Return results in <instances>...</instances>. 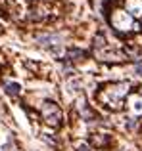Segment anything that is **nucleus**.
Wrapping results in <instances>:
<instances>
[{"label": "nucleus", "mask_w": 142, "mask_h": 151, "mask_svg": "<svg viewBox=\"0 0 142 151\" xmlns=\"http://www.w3.org/2000/svg\"><path fill=\"white\" fill-rule=\"evenodd\" d=\"M129 82H112V84H106L104 88L98 94V100L100 103H104L109 109H119L123 105L125 96L129 94Z\"/></svg>", "instance_id": "1"}, {"label": "nucleus", "mask_w": 142, "mask_h": 151, "mask_svg": "<svg viewBox=\"0 0 142 151\" xmlns=\"http://www.w3.org/2000/svg\"><path fill=\"white\" fill-rule=\"evenodd\" d=\"M109 21H112L113 29L119 31V33H129V31L138 29V27L135 25V19H133V15L127 14L125 10H115V12L112 14V17H109Z\"/></svg>", "instance_id": "2"}, {"label": "nucleus", "mask_w": 142, "mask_h": 151, "mask_svg": "<svg viewBox=\"0 0 142 151\" xmlns=\"http://www.w3.org/2000/svg\"><path fill=\"white\" fill-rule=\"evenodd\" d=\"M41 115H42V119H44V122L48 126H52V128H58V126L62 124V109H60L58 103L44 101L41 105Z\"/></svg>", "instance_id": "3"}, {"label": "nucleus", "mask_w": 142, "mask_h": 151, "mask_svg": "<svg viewBox=\"0 0 142 151\" xmlns=\"http://www.w3.org/2000/svg\"><path fill=\"white\" fill-rule=\"evenodd\" d=\"M62 40H64V37L58 33H42L37 37V42L41 46H44V48H50L54 52V54L60 55L62 54Z\"/></svg>", "instance_id": "4"}, {"label": "nucleus", "mask_w": 142, "mask_h": 151, "mask_svg": "<svg viewBox=\"0 0 142 151\" xmlns=\"http://www.w3.org/2000/svg\"><path fill=\"white\" fill-rule=\"evenodd\" d=\"M129 111L136 117L142 115V94H131L129 96Z\"/></svg>", "instance_id": "5"}, {"label": "nucleus", "mask_w": 142, "mask_h": 151, "mask_svg": "<svg viewBox=\"0 0 142 151\" xmlns=\"http://www.w3.org/2000/svg\"><path fill=\"white\" fill-rule=\"evenodd\" d=\"M125 12L133 17H142V0H127L125 2Z\"/></svg>", "instance_id": "6"}, {"label": "nucleus", "mask_w": 142, "mask_h": 151, "mask_svg": "<svg viewBox=\"0 0 142 151\" xmlns=\"http://www.w3.org/2000/svg\"><path fill=\"white\" fill-rule=\"evenodd\" d=\"M4 90H6L8 96H17L21 88H19L17 82H6V84H4Z\"/></svg>", "instance_id": "7"}, {"label": "nucleus", "mask_w": 142, "mask_h": 151, "mask_svg": "<svg viewBox=\"0 0 142 151\" xmlns=\"http://www.w3.org/2000/svg\"><path fill=\"white\" fill-rule=\"evenodd\" d=\"M94 48H96V50H104L106 48V38H104V35H96V37H94Z\"/></svg>", "instance_id": "8"}, {"label": "nucleus", "mask_w": 142, "mask_h": 151, "mask_svg": "<svg viewBox=\"0 0 142 151\" xmlns=\"http://www.w3.org/2000/svg\"><path fill=\"white\" fill-rule=\"evenodd\" d=\"M67 58L71 59V61H77V59L85 58V52H81V50H69L67 52Z\"/></svg>", "instance_id": "9"}, {"label": "nucleus", "mask_w": 142, "mask_h": 151, "mask_svg": "<svg viewBox=\"0 0 142 151\" xmlns=\"http://www.w3.org/2000/svg\"><path fill=\"white\" fill-rule=\"evenodd\" d=\"M77 151H96V149L90 147V145H86V144H79L77 145Z\"/></svg>", "instance_id": "10"}, {"label": "nucleus", "mask_w": 142, "mask_h": 151, "mask_svg": "<svg viewBox=\"0 0 142 151\" xmlns=\"http://www.w3.org/2000/svg\"><path fill=\"white\" fill-rule=\"evenodd\" d=\"M136 71H138V73H142V65H140V63L136 65Z\"/></svg>", "instance_id": "11"}]
</instances>
